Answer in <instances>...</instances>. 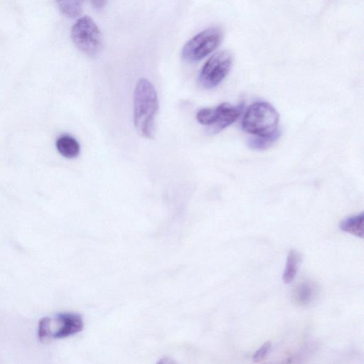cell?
<instances>
[{
	"mask_svg": "<svg viewBox=\"0 0 364 364\" xmlns=\"http://www.w3.org/2000/svg\"><path fill=\"white\" fill-rule=\"evenodd\" d=\"M109 0H90L92 6L97 10H101L107 4Z\"/></svg>",
	"mask_w": 364,
	"mask_h": 364,
	"instance_id": "9a60e30c",
	"label": "cell"
},
{
	"mask_svg": "<svg viewBox=\"0 0 364 364\" xmlns=\"http://www.w3.org/2000/svg\"><path fill=\"white\" fill-rule=\"evenodd\" d=\"M158 110L155 87L147 79H139L134 92V123L139 135L149 139L154 138Z\"/></svg>",
	"mask_w": 364,
	"mask_h": 364,
	"instance_id": "6da1fadb",
	"label": "cell"
},
{
	"mask_svg": "<svg viewBox=\"0 0 364 364\" xmlns=\"http://www.w3.org/2000/svg\"><path fill=\"white\" fill-rule=\"evenodd\" d=\"M272 345L269 341L264 343L253 355L252 360L255 363H262L269 354Z\"/></svg>",
	"mask_w": 364,
	"mask_h": 364,
	"instance_id": "5bb4252c",
	"label": "cell"
},
{
	"mask_svg": "<svg viewBox=\"0 0 364 364\" xmlns=\"http://www.w3.org/2000/svg\"><path fill=\"white\" fill-rule=\"evenodd\" d=\"M279 114L272 105L266 102H257L246 110L242 121L243 129L255 136H269L277 130Z\"/></svg>",
	"mask_w": 364,
	"mask_h": 364,
	"instance_id": "7a4b0ae2",
	"label": "cell"
},
{
	"mask_svg": "<svg viewBox=\"0 0 364 364\" xmlns=\"http://www.w3.org/2000/svg\"><path fill=\"white\" fill-rule=\"evenodd\" d=\"M55 146L58 152L68 159L75 158L80 154V146L78 141L68 134L59 136L56 140Z\"/></svg>",
	"mask_w": 364,
	"mask_h": 364,
	"instance_id": "9c48e42d",
	"label": "cell"
},
{
	"mask_svg": "<svg viewBox=\"0 0 364 364\" xmlns=\"http://www.w3.org/2000/svg\"><path fill=\"white\" fill-rule=\"evenodd\" d=\"M300 262V254L294 250H291L288 253L285 269L282 275V279L285 284L290 283L294 279Z\"/></svg>",
	"mask_w": 364,
	"mask_h": 364,
	"instance_id": "8fae6325",
	"label": "cell"
},
{
	"mask_svg": "<svg viewBox=\"0 0 364 364\" xmlns=\"http://www.w3.org/2000/svg\"><path fill=\"white\" fill-rule=\"evenodd\" d=\"M223 31L220 27L208 28L191 38L182 49V57L188 63L200 61L221 43Z\"/></svg>",
	"mask_w": 364,
	"mask_h": 364,
	"instance_id": "5b68a950",
	"label": "cell"
},
{
	"mask_svg": "<svg viewBox=\"0 0 364 364\" xmlns=\"http://www.w3.org/2000/svg\"><path fill=\"white\" fill-rule=\"evenodd\" d=\"M55 1L63 16L73 18L81 14L85 0H55Z\"/></svg>",
	"mask_w": 364,
	"mask_h": 364,
	"instance_id": "7c38bea8",
	"label": "cell"
},
{
	"mask_svg": "<svg viewBox=\"0 0 364 364\" xmlns=\"http://www.w3.org/2000/svg\"><path fill=\"white\" fill-rule=\"evenodd\" d=\"M318 288L309 281H304L296 285L294 291V298L296 304L305 306L314 300L317 296Z\"/></svg>",
	"mask_w": 364,
	"mask_h": 364,
	"instance_id": "ba28073f",
	"label": "cell"
},
{
	"mask_svg": "<svg viewBox=\"0 0 364 364\" xmlns=\"http://www.w3.org/2000/svg\"><path fill=\"white\" fill-rule=\"evenodd\" d=\"M242 105L233 106L223 103L215 108H204L196 114L197 121L210 127L211 132L218 133L235 122L240 115Z\"/></svg>",
	"mask_w": 364,
	"mask_h": 364,
	"instance_id": "52a82bcc",
	"label": "cell"
},
{
	"mask_svg": "<svg viewBox=\"0 0 364 364\" xmlns=\"http://www.w3.org/2000/svg\"><path fill=\"white\" fill-rule=\"evenodd\" d=\"M83 328V321L75 314H60L42 318L38 324V335L41 340L62 338L74 335Z\"/></svg>",
	"mask_w": 364,
	"mask_h": 364,
	"instance_id": "3957f363",
	"label": "cell"
},
{
	"mask_svg": "<svg viewBox=\"0 0 364 364\" xmlns=\"http://www.w3.org/2000/svg\"><path fill=\"white\" fill-rule=\"evenodd\" d=\"M71 38L75 46L88 56H96L102 49L101 31L90 16L77 19L72 27Z\"/></svg>",
	"mask_w": 364,
	"mask_h": 364,
	"instance_id": "277c9868",
	"label": "cell"
},
{
	"mask_svg": "<svg viewBox=\"0 0 364 364\" xmlns=\"http://www.w3.org/2000/svg\"><path fill=\"white\" fill-rule=\"evenodd\" d=\"M364 215L360 213L349 216L341 221L339 228L341 230L363 238L364 235Z\"/></svg>",
	"mask_w": 364,
	"mask_h": 364,
	"instance_id": "30bf717a",
	"label": "cell"
},
{
	"mask_svg": "<svg viewBox=\"0 0 364 364\" xmlns=\"http://www.w3.org/2000/svg\"><path fill=\"white\" fill-rule=\"evenodd\" d=\"M233 62V55L228 50L215 53L202 67L199 82L206 89L217 87L229 73Z\"/></svg>",
	"mask_w": 364,
	"mask_h": 364,
	"instance_id": "8992f818",
	"label": "cell"
},
{
	"mask_svg": "<svg viewBox=\"0 0 364 364\" xmlns=\"http://www.w3.org/2000/svg\"><path fill=\"white\" fill-rule=\"evenodd\" d=\"M280 132L266 136H257L250 139L249 146L254 149L262 150L271 146L279 137Z\"/></svg>",
	"mask_w": 364,
	"mask_h": 364,
	"instance_id": "4fadbf2b",
	"label": "cell"
}]
</instances>
